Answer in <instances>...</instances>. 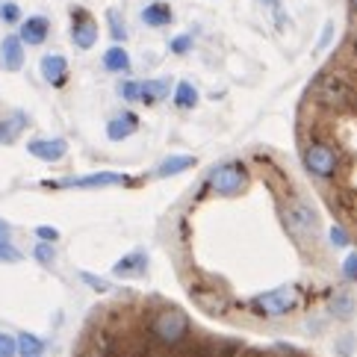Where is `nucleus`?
Returning a JSON list of instances; mask_svg holds the SVG:
<instances>
[{"instance_id": "nucleus-1", "label": "nucleus", "mask_w": 357, "mask_h": 357, "mask_svg": "<svg viewBox=\"0 0 357 357\" xmlns=\"http://www.w3.org/2000/svg\"><path fill=\"white\" fill-rule=\"evenodd\" d=\"M189 331H192V325H189L186 313L174 310V307H160L157 313H151V319H148V334L162 349L181 346V342L189 337Z\"/></svg>"}, {"instance_id": "nucleus-2", "label": "nucleus", "mask_w": 357, "mask_h": 357, "mask_svg": "<svg viewBox=\"0 0 357 357\" xmlns=\"http://www.w3.org/2000/svg\"><path fill=\"white\" fill-rule=\"evenodd\" d=\"M301 160H304V169H307L313 177H319V181H331V177L340 172L337 151L328 142H322V139H313V142L304 145Z\"/></svg>"}, {"instance_id": "nucleus-3", "label": "nucleus", "mask_w": 357, "mask_h": 357, "mask_svg": "<svg viewBox=\"0 0 357 357\" xmlns=\"http://www.w3.org/2000/svg\"><path fill=\"white\" fill-rule=\"evenodd\" d=\"M245 183H248V169H245V162H239V160H227L207 174V186L215 195H225V198L242 192Z\"/></svg>"}, {"instance_id": "nucleus-4", "label": "nucleus", "mask_w": 357, "mask_h": 357, "mask_svg": "<svg viewBox=\"0 0 357 357\" xmlns=\"http://www.w3.org/2000/svg\"><path fill=\"white\" fill-rule=\"evenodd\" d=\"M296 307H298V292L292 287L257 292V296L251 298V310H257L260 316H287Z\"/></svg>"}, {"instance_id": "nucleus-5", "label": "nucleus", "mask_w": 357, "mask_h": 357, "mask_svg": "<svg viewBox=\"0 0 357 357\" xmlns=\"http://www.w3.org/2000/svg\"><path fill=\"white\" fill-rule=\"evenodd\" d=\"M119 183H130L127 174L119 172H95L86 177H66V181H50L45 186L50 189H104V186H119Z\"/></svg>"}, {"instance_id": "nucleus-6", "label": "nucleus", "mask_w": 357, "mask_h": 357, "mask_svg": "<svg viewBox=\"0 0 357 357\" xmlns=\"http://www.w3.org/2000/svg\"><path fill=\"white\" fill-rule=\"evenodd\" d=\"M71 42L77 45L80 50L95 47V42H98V24L86 9H74L71 12Z\"/></svg>"}, {"instance_id": "nucleus-7", "label": "nucleus", "mask_w": 357, "mask_h": 357, "mask_svg": "<svg viewBox=\"0 0 357 357\" xmlns=\"http://www.w3.org/2000/svg\"><path fill=\"white\" fill-rule=\"evenodd\" d=\"M27 151H30V157L42 160V162H59L66 157L68 145H66V139H33Z\"/></svg>"}, {"instance_id": "nucleus-8", "label": "nucleus", "mask_w": 357, "mask_h": 357, "mask_svg": "<svg viewBox=\"0 0 357 357\" xmlns=\"http://www.w3.org/2000/svg\"><path fill=\"white\" fill-rule=\"evenodd\" d=\"M50 36V21L45 15H33V18H24L21 21V30H18V39L24 45H45Z\"/></svg>"}, {"instance_id": "nucleus-9", "label": "nucleus", "mask_w": 357, "mask_h": 357, "mask_svg": "<svg viewBox=\"0 0 357 357\" xmlns=\"http://www.w3.org/2000/svg\"><path fill=\"white\" fill-rule=\"evenodd\" d=\"M39 68H42V77H45L50 86H54V89L66 86V80H68V59L62 56V54H47V56H42Z\"/></svg>"}, {"instance_id": "nucleus-10", "label": "nucleus", "mask_w": 357, "mask_h": 357, "mask_svg": "<svg viewBox=\"0 0 357 357\" xmlns=\"http://www.w3.org/2000/svg\"><path fill=\"white\" fill-rule=\"evenodd\" d=\"M0 68H6V71L24 68V42L18 36H6V39L0 42Z\"/></svg>"}, {"instance_id": "nucleus-11", "label": "nucleus", "mask_w": 357, "mask_h": 357, "mask_svg": "<svg viewBox=\"0 0 357 357\" xmlns=\"http://www.w3.org/2000/svg\"><path fill=\"white\" fill-rule=\"evenodd\" d=\"M27 127V116L18 109L0 112V145H12L21 136V130Z\"/></svg>"}, {"instance_id": "nucleus-12", "label": "nucleus", "mask_w": 357, "mask_h": 357, "mask_svg": "<svg viewBox=\"0 0 357 357\" xmlns=\"http://www.w3.org/2000/svg\"><path fill=\"white\" fill-rule=\"evenodd\" d=\"M148 269V254L145 251H133L121 257L116 266H112V275L116 278H142Z\"/></svg>"}, {"instance_id": "nucleus-13", "label": "nucleus", "mask_w": 357, "mask_h": 357, "mask_svg": "<svg viewBox=\"0 0 357 357\" xmlns=\"http://www.w3.org/2000/svg\"><path fill=\"white\" fill-rule=\"evenodd\" d=\"M192 298L198 301V307H201V310H207V313H213V316H225V313H227V298L222 296L219 289H204V287H195Z\"/></svg>"}, {"instance_id": "nucleus-14", "label": "nucleus", "mask_w": 357, "mask_h": 357, "mask_svg": "<svg viewBox=\"0 0 357 357\" xmlns=\"http://www.w3.org/2000/svg\"><path fill=\"white\" fill-rule=\"evenodd\" d=\"M136 127H139V119L133 116V112H121V116H116L107 124V136L112 139V142H121V139L136 133Z\"/></svg>"}, {"instance_id": "nucleus-15", "label": "nucleus", "mask_w": 357, "mask_h": 357, "mask_svg": "<svg viewBox=\"0 0 357 357\" xmlns=\"http://www.w3.org/2000/svg\"><path fill=\"white\" fill-rule=\"evenodd\" d=\"M172 18H174V12H172L169 3H162V0H160V3H151V6L142 9V21L148 24V27H169Z\"/></svg>"}, {"instance_id": "nucleus-16", "label": "nucleus", "mask_w": 357, "mask_h": 357, "mask_svg": "<svg viewBox=\"0 0 357 357\" xmlns=\"http://www.w3.org/2000/svg\"><path fill=\"white\" fill-rule=\"evenodd\" d=\"M172 83L169 80H148V83H139V100H145V104H157V100H162L165 95H169Z\"/></svg>"}, {"instance_id": "nucleus-17", "label": "nucleus", "mask_w": 357, "mask_h": 357, "mask_svg": "<svg viewBox=\"0 0 357 357\" xmlns=\"http://www.w3.org/2000/svg\"><path fill=\"white\" fill-rule=\"evenodd\" d=\"M18 357H42L45 354V340H39L36 334H18Z\"/></svg>"}, {"instance_id": "nucleus-18", "label": "nucleus", "mask_w": 357, "mask_h": 357, "mask_svg": "<svg viewBox=\"0 0 357 357\" xmlns=\"http://www.w3.org/2000/svg\"><path fill=\"white\" fill-rule=\"evenodd\" d=\"M104 68L107 71H112V74H121V71H127L130 68V56H127V50L124 47H109L107 54H104Z\"/></svg>"}, {"instance_id": "nucleus-19", "label": "nucleus", "mask_w": 357, "mask_h": 357, "mask_svg": "<svg viewBox=\"0 0 357 357\" xmlns=\"http://www.w3.org/2000/svg\"><path fill=\"white\" fill-rule=\"evenodd\" d=\"M174 107H181V109H192L198 107V89L192 83H177L174 89Z\"/></svg>"}, {"instance_id": "nucleus-20", "label": "nucleus", "mask_w": 357, "mask_h": 357, "mask_svg": "<svg viewBox=\"0 0 357 357\" xmlns=\"http://www.w3.org/2000/svg\"><path fill=\"white\" fill-rule=\"evenodd\" d=\"M195 160L192 157H169V160H162V165L157 169V177H172V174H181L186 169H192Z\"/></svg>"}, {"instance_id": "nucleus-21", "label": "nucleus", "mask_w": 357, "mask_h": 357, "mask_svg": "<svg viewBox=\"0 0 357 357\" xmlns=\"http://www.w3.org/2000/svg\"><path fill=\"white\" fill-rule=\"evenodd\" d=\"M331 313H334V316H342V319L354 316V298L349 296V292H337V296L331 298Z\"/></svg>"}, {"instance_id": "nucleus-22", "label": "nucleus", "mask_w": 357, "mask_h": 357, "mask_svg": "<svg viewBox=\"0 0 357 357\" xmlns=\"http://www.w3.org/2000/svg\"><path fill=\"white\" fill-rule=\"evenodd\" d=\"M107 24H109V36L116 42H124L127 39V24L121 21V12L119 9H109L107 12Z\"/></svg>"}, {"instance_id": "nucleus-23", "label": "nucleus", "mask_w": 357, "mask_h": 357, "mask_svg": "<svg viewBox=\"0 0 357 357\" xmlns=\"http://www.w3.org/2000/svg\"><path fill=\"white\" fill-rule=\"evenodd\" d=\"M21 260H24V254L12 245V239L0 236V263H21Z\"/></svg>"}, {"instance_id": "nucleus-24", "label": "nucleus", "mask_w": 357, "mask_h": 357, "mask_svg": "<svg viewBox=\"0 0 357 357\" xmlns=\"http://www.w3.org/2000/svg\"><path fill=\"white\" fill-rule=\"evenodd\" d=\"M33 257H36V263L50 266L56 260V245H54V242H39V245L33 248Z\"/></svg>"}, {"instance_id": "nucleus-25", "label": "nucleus", "mask_w": 357, "mask_h": 357, "mask_svg": "<svg viewBox=\"0 0 357 357\" xmlns=\"http://www.w3.org/2000/svg\"><path fill=\"white\" fill-rule=\"evenodd\" d=\"M0 21L3 24H18L21 21V6L12 3V0H3V3H0Z\"/></svg>"}, {"instance_id": "nucleus-26", "label": "nucleus", "mask_w": 357, "mask_h": 357, "mask_svg": "<svg viewBox=\"0 0 357 357\" xmlns=\"http://www.w3.org/2000/svg\"><path fill=\"white\" fill-rule=\"evenodd\" d=\"M18 354V340L12 334H0V357H15Z\"/></svg>"}, {"instance_id": "nucleus-27", "label": "nucleus", "mask_w": 357, "mask_h": 357, "mask_svg": "<svg viewBox=\"0 0 357 357\" xmlns=\"http://www.w3.org/2000/svg\"><path fill=\"white\" fill-rule=\"evenodd\" d=\"M172 54H177V56H183V54H189L192 50V36H177V39H172Z\"/></svg>"}, {"instance_id": "nucleus-28", "label": "nucleus", "mask_w": 357, "mask_h": 357, "mask_svg": "<svg viewBox=\"0 0 357 357\" xmlns=\"http://www.w3.org/2000/svg\"><path fill=\"white\" fill-rule=\"evenodd\" d=\"M119 95L127 100V104H133V100H139V83H133V80L121 83V86H119Z\"/></svg>"}, {"instance_id": "nucleus-29", "label": "nucleus", "mask_w": 357, "mask_h": 357, "mask_svg": "<svg viewBox=\"0 0 357 357\" xmlns=\"http://www.w3.org/2000/svg\"><path fill=\"white\" fill-rule=\"evenodd\" d=\"M80 280L83 284H89L92 289H98V292H109V284L104 278H95V275H89V272H80Z\"/></svg>"}, {"instance_id": "nucleus-30", "label": "nucleus", "mask_w": 357, "mask_h": 357, "mask_svg": "<svg viewBox=\"0 0 357 357\" xmlns=\"http://www.w3.org/2000/svg\"><path fill=\"white\" fill-rule=\"evenodd\" d=\"M331 242H334V245H337V248H346V245H351V239H349V234H346V231H342V227H340V225H334V227H331Z\"/></svg>"}, {"instance_id": "nucleus-31", "label": "nucleus", "mask_w": 357, "mask_h": 357, "mask_svg": "<svg viewBox=\"0 0 357 357\" xmlns=\"http://www.w3.org/2000/svg\"><path fill=\"white\" fill-rule=\"evenodd\" d=\"M342 278H346V280H357V254H349L346 263H342Z\"/></svg>"}, {"instance_id": "nucleus-32", "label": "nucleus", "mask_w": 357, "mask_h": 357, "mask_svg": "<svg viewBox=\"0 0 357 357\" xmlns=\"http://www.w3.org/2000/svg\"><path fill=\"white\" fill-rule=\"evenodd\" d=\"M36 236H39V242H56L59 239V231H56V227L39 225V227H36Z\"/></svg>"}, {"instance_id": "nucleus-33", "label": "nucleus", "mask_w": 357, "mask_h": 357, "mask_svg": "<svg viewBox=\"0 0 357 357\" xmlns=\"http://www.w3.org/2000/svg\"><path fill=\"white\" fill-rule=\"evenodd\" d=\"M331 39H334V24H325V30H322V39H319V45H316V50H325L328 45H331Z\"/></svg>"}, {"instance_id": "nucleus-34", "label": "nucleus", "mask_w": 357, "mask_h": 357, "mask_svg": "<svg viewBox=\"0 0 357 357\" xmlns=\"http://www.w3.org/2000/svg\"><path fill=\"white\" fill-rule=\"evenodd\" d=\"M0 236H9V222L0 219Z\"/></svg>"}, {"instance_id": "nucleus-35", "label": "nucleus", "mask_w": 357, "mask_h": 357, "mask_svg": "<svg viewBox=\"0 0 357 357\" xmlns=\"http://www.w3.org/2000/svg\"><path fill=\"white\" fill-rule=\"evenodd\" d=\"M133 357H154V354H151V351H136Z\"/></svg>"}, {"instance_id": "nucleus-36", "label": "nucleus", "mask_w": 357, "mask_h": 357, "mask_svg": "<svg viewBox=\"0 0 357 357\" xmlns=\"http://www.w3.org/2000/svg\"><path fill=\"white\" fill-rule=\"evenodd\" d=\"M351 9H354V15H357V0H351Z\"/></svg>"}]
</instances>
